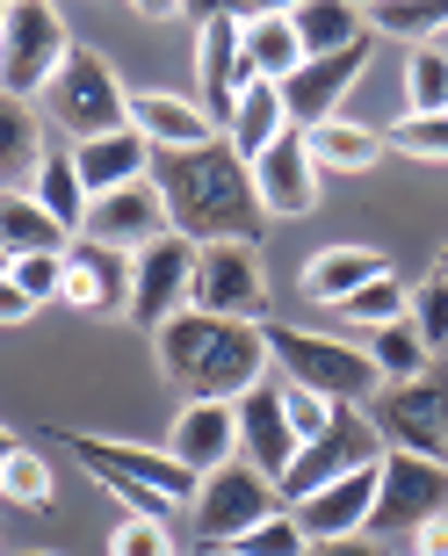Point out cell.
<instances>
[{
  "label": "cell",
  "mask_w": 448,
  "mask_h": 556,
  "mask_svg": "<svg viewBox=\"0 0 448 556\" xmlns=\"http://www.w3.org/2000/svg\"><path fill=\"white\" fill-rule=\"evenodd\" d=\"M376 470H384V463H376ZM376 470H354V477H340V484H326V492H311L304 506H289L297 528L311 535V549L369 528V514H376Z\"/></svg>",
  "instance_id": "19"
},
{
  "label": "cell",
  "mask_w": 448,
  "mask_h": 556,
  "mask_svg": "<svg viewBox=\"0 0 448 556\" xmlns=\"http://www.w3.org/2000/svg\"><path fill=\"white\" fill-rule=\"evenodd\" d=\"M109 556H174V528L166 520H123L116 528V542H109Z\"/></svg>",
  "instance_id": "41"
},
{
  "label": "cell",
  "mask_w": 448,
  "mask_h": 556,
  "mask_svg": "<svg viewBox=\"0 0 448 556\" xmlns=\"http://www.w3.org/2000/svg\"><path fill=\"white\" fill-rule=\"evenodd\" d=\"M275 514H283V498H275V484H267L253 463H224V470H210L203 492H196V506H188L203 549H232V542H246L261 520H275Z\"/></svg>",
  "instance_id": "8"
},
{
  "label": "cell",
  "mask_w": 448,
  "mask_h": 556,
  "mask_svg": "<svg viewBox=\"0 0 448 556\" xmlns=\"http://www.w3.org/2000/svg\"><path fill=\"white\" fill-rule=\"evenodd\" d=\"M311 556H384V549H376L369 535H340V542H319Z\"/></svg>",
  "instance_id": "43"
},
{
  "label": "cell",
  "mask_w": 448,
  "mask_h": 556,
  "mask_svg": "<svg viewBox=\"0 0 448 556\" xmlns=\"http://www.w3.org/2000/svg\"><path fill=\"white\" fill-rule=\"evenodd\" d=\"M384 144H398L412 160H448V116H406L384 130Z\"/></svg>",
  "instance_id": "38"
},
{
  "label": "cell",
  "mask_w": 448,
  "mask_h": 556,
  "mask_svg": "<svg viewBox=\"0 0 448 556\" xmlns=\"http://www.w3.org/2000/svg\"><path fill=\"white\" fill-rule=\"evenodd\" d=\"M283 413H289V427H297V441H319V433L333 427L340 405H326V397L304 391V383H283Z\"/></svg>",
  "instance_id": "40"
},
{
  "label": "cell",
  "mask_w": 448,
  "mask_h": 556,
  "mask_svg": "<svg viewBox=\"0 0 448 556\" xmlns=\"http://www.w3.org/2000/svg\"><path fill=\"white\" fill-rule=\"evenodd\" d=\"M232 549H239V556H311V535L297 528V514L283 506L275 520H261V528H253L246 542H232Z\"/></svg>",
  "instance_id": "36"
},
{
  "label": "cell",
  "mask_w": 448,
  "mask_h": 556,
  "mask_svg": "<svg viewBox=\"0 0 448 556\" xmlns=\"http://www.w3.org/2000/svg\"><path fill=\"white\" fill-rule=\"evenodd\" d=\"M0 247L15 253V261H29V253H65L73 239L37 210L29 188H0Z\"/></svg>",
  "instance_id": "27"
},
{
  "label": "cell",
  "mask_w": 448,
  "mask_h": 556,
  "mask_svg": "<svg viewBox=\"0 0 448 556\" xmlns=\"http://www.w3.org/2000/svg\"><path fill=\"white\" fill-rule=\"evenodd\" d=\"M239 29H246V65H253V80L283 87V80L304 73V43H297L289 8H239Z\"/></svg>",
  "instance_id": "22"
},
{
  "label": "cell",
  "mask_w": 448,
  "mask_h": 556,
  "mask_svg": "<svg viewBox=\"0 0 448 556\" xmlns=\"http://www.w3.org/2000/svg\"><path fill=\"white\" fill-rule=\"evenodd\" d=\"M253 188H261L267 217H304V210L319 203V160H311L304 130H283V138L253 160Z\"/></svg>",
  "instance_id": "18"
},
{
  "label": "cell",
  "mask_w": 448,
  "mask_h": 556,
  "mask_svg": "<svg viewBox=\"0 0 448 556\" xmlns=\"http://www.w3.org/2000/svg\"><path fill=\"white\" fill-rule=\"evenodd\" d=\"M59 448L80 455L87 470L102 477L138 520H166L174 506H196V492H203V477L182 470L166 448H145V441H109V433H73V427H65Z\"/></svg>",
  "instance_id": "3"
},
{
  "label": "cell",
  "mask_w": 448,
  "mask_h": 556,
  "mask_svg": "<svg viewBox=\"0 0 448 556\" xmlns=\"http://www.w3.org/2000/svg\"><path fill=\"white\" fill-rule=\"evenodd\" d=\"M73 166H80L87 195H116V188H138V181H152V144H145L138 130H116V138L73 144Z\"/></svg>",
  "instance_id": "23"
},
{
  "label": "cell",
  "mask_w": 448,
  "mask_h": 556,
  "mask_svg": "<svg viewBox=\"0 0 448 556\" xmlns=\"http://www.w3.org/2000/svg\"><path fill=\"white\" fill-rule=\"evenodd\" d=\"M434 51H448V29H441V37H434Z\"/></svg>",
  "instance_id": "49"
},
{
  "label": "cell",
  "mask_w": 448,
  "mask_h": 556,
  "mask_svg": "<svg viewBox=\"0 0 448 556\" xmlns=\"http://www.w3.org/2000/svg\"><path fill=\"white\" fill-rule=\"evenodd\" d=\"M29 556H43V549H29Z\"/></svg>",
  "instance_id": "51"
},
{
  "label": "cell",
  "mask_w": 448,
  "mask_h": 556,
  "mask_svg": "<svg viewBox=\"0 0 448 556\" xmlns=\"http://www.w3.org/2000/svg\"><path fill=\"white\" fill-rule=\"evenodd\" d=\"M152 188L166 203V225L182 231L188 247H253L267 231L253 166L224 138L196 144V152H152Z\"/></svg>",
  "instance_id": "1"
},
{
  "label": "cell",
  "mask_w": 448,
  "mask_h": 556,
  "mask_svg": "<svg viewBox=\"0 0 448 556\" xmlns=\"http://www.w3.org/2000/svg\"><path fill=\"white\" fill-rule=\"evenodd\" d=\"M289 22H297L304 59H333V51H347V43H369V15L354 8V0H297Z\"/></svg>",
  "instance_id": "25"
},
{
  "label": "cell",
  "mask_w": 448,
  "mask_h": 556,
  "mask_svg": "<svg viewBox=\"0 0 448 556\" xmlns=\"http://www.w3.org/2000/svg\"><path fill=\"white\" fill-rule=\"evenodd\" d=\"M203 556H239V549H203Z\"/></svg>",
  "instance_id": "50"
},
{
  "label": "cell",
  "mask_w": 448,
  "mask_h": 556,
  "mask_svg": "<svg viewBox=\"0 0 448 556\" xmlns=\"http://www.w3.org/2000/svg\"><path fill=\"white\" fill-rule=\"evenodd\" d=\"M166 231H174V225H166L160 188L138 181V188H116V195H95L80 239H95V247H116V253H145V247H160Z\"/></svg>",
  "instance_id": "17"
},
{
  "label": "cell",
  "mask_w": 448,
  "mask_h": 556,
  "mask_svg": "<svg viewBox=\"0 0 448 556\" xmlns=\"http://www.w3.org/2000/svg\"><path fill=\"white\" fill-rule=\"evenodd\" d=\"M29 195H37V210L65 231V239H80V231H87V210H95V195H87L80 166H73V144H51V152H43Z\"/></svg>",
  "instance_id": "24"
},
{
  "label": "cell",
  "mask_w": 448,
  "mask_h": 556,
  "mask_svg": "<svg viewBox=\"0 0 448 556\" xmlns=\"http://www.w3.org/2000/svg\"><path fill=\"white\" fill-rule=\"evenodd\" d=\"M406 116H448V51H434V43H420L406 65Z\"/></svg>",
  "instance_id": "34"
},
{
  "label": "cell",
  "mask_w": 448,
  "mask_h": 556,
  "mask_svg": "<svg viewBox=\"0 0 448 556\" xmlns=\"http://www.w3.org/2000/svg\"><path fill=\"white\" fill-rule=\"evenodd\" d=\"M43 130H37V109L15 102V94H0V181L15 188V181H37V166H43Z\"/></svg>",
  "instance_id": "28"
},
{
  "label": "cell",
  "mask_w": 448,
  "mask_h": 556,
  "mask_svg": "<svg viewBox=\"0 0 448 556\" xmlns=\"http://www.w3.org/2000/svg\"><path fill=\"white\" fill-rule=\"evenodd\" d=\"M333 311H340L347 326H362V332H384V326H398V318L412 311V289L398 282V275H376L369 289H354V296L333 304Z\"/></svg>",
  "instance_id": "33"
},
{
  "label": "cell",
  "mask_w": 448,
  "mask_h": 556,
  "mask_svg": "<svg viewBox=\"0 0 448 556\" xmlns=\"http://www.w3.org/2000/svg\"><path fill=\"white\" fill-rule=\"evenodd\" d=\"M130 130H138L152 152H196V144L217 138V124H210L203 109L182 102V94H160V87L130 94Z\"/></svg>",
  "instance_id": "21"
},
{
  "label": "cell",
  "mask_w": 448,
  "mask_h": 556,
  "mask_svg": "<svg viewBox=\"0 0 448 556\" xmlns=\"http://www.w3.org/2000/svg\"><path fill=\"white\" fill-rule=\"evenodd\" d=\"M232 413H239V463H253L267 484H283L297 448H304L297 427H289V413H283V383H253Z\"/></svg>",
  "instance_id": "16"
},
{
  "label": "cell",
  "mask_w": 448,
  "mask_h": 556,
  "mask_svg": "<svg viewBox=\"0 0 448 556\" xmlns=\"http://www.w3.org/2000/svg\"><path fill=\"white\" fill-rule=\"evenodd\" d=\"M362 65H369V43H347V51H333V59H304V73L297 80H283L275 94H283V116L289 130H319L340 116V102L354 94V80H362Z\"/></svg>",
  "instance_id": "14"
},
{
  "label": "cell",
  "mask_w": 448,
  "mask_h": 556,
  "mask_svg": "<svg viewBox=\"0 0 448 556\" xmlns=\"http://www.w3.org/2000/svg\"><path fill=\"white\" fill-rule=\"evenodd\" d=\"M29 311H37V304H29V296L15 289V275H0V326H22Z\"/></svg>",
  "instance_id": "42"
},
{
  "label": "cell",
  "mask_w": 448,
  "mask_h": 556,
  "mask_svg": "<svg viewBox=\"0 0 448 556\" xmlns=\"http://www.w3.org/2000/svg\"><path fill=\"white\" fill-rule=\"evenodd\" d=\"M283 130H289L283 94H275L267 80H253V87H246V102H239V116H232V130H224V144H232V152H239V160L253 166V160L267 152V144L283 138Z\"/></svg>",
  "instance_id": "30"
},
{
  "label": "cell",
  "mask_w": 448,
  "mask_h": 556,
  "mask_svg": "<svg viewBox=\"0 0 448 556\" xmlns=\"http://www.w3.org/2000/svg\"><path fill=\"white\" fill-rule=\"evenodd\" d=\"M311 160H319V174H369V166L384 160V130L333 116V124L311 130Z\"/></svg>",
  "instance_id": "29"
},
{
  "label": "cell",
  "mask_w": 448,
  "mask_h": 556,
  "mask_svg": "<svg viewBox=\"0 0 448 556\" xmlns=\"http://www.w3.org/2000/svg\"><path fill=\"white\" fill-rule=\"evenodd\" d=\"M376 275H390L384 268V253H369V247H333V253H319L304 268V296L311 304H347L354 289H369Z\"/></svg>",
  "instance_id": "26"
},
{
  "label": "cell",
  "mask_w": 448,
  "mask_h": 556,
  "mask_svg": "<svg viewBox=\"0 0 448 556\" xmlns=\"http://www.w3.org/2000/svg\"><path fill=\"white\" fill-rule=\"evenodd\" d=\"M59 304L87 311V318H130V253L95 247V239H73V247H65Z\"/></svg>",
  "instance_id": "15"
},
{
  "label": "cell",
  "mask_w": 448,
  "mask_h": 556,
  "mask_svg": "<svg viewBox=\"0 0 448 556\" xmlns=\"http://www.w3.org/2000/svg\"><path fill=\"white\" fill-rule=\"evenodd\" d=\"M412 332H420V340H427V354H448V282L441 275H427V282L412 289Z\"/></svg>",
  "instance_id": "35"
},
{
  "label": "cell",
  "mask_w": 448,
  "mask_h": 556,
  "mask_svg": "<svg viewBox=\"0 0 448 556\" xmlns=\"http://www.w3.org/2000/svg\"><path fill=\"white\" fill-rule=\"evenodd\" d=\"M182 15L203 22V37H196V80H203V116L217 124V138H224L232 116H239V102H246V87H253L239 8H182Z\"/></svg>",
  "instance_id": "10"
},
{
  "label": "cell",
  "mask_w": 448,
  "mask_h": 556,
  "mask_svg": "<svg viewBox=\"0 0 448 556\" xmlns=\"http://www.w3.org/2000/svg\"><path fill=\"white\" fill-rule=\"evenodd\" d=\"M188 311L261 326L267 275H261V261H253V247H196V296H188Z\"/></svg>",
  "instance_id": "13"
},
{
  "label": "cell",
  "mask_w": 448,
  "mask_h": 556,
  "mask_svg": "<svg viewBox=\"0 0 448 556\" xmlns=\"http://www.w3.org/2000/svg\"><path fill=\"white\" fill-rule=\"evenodd\" d=\"M261 340H267V362L283 369V383H304L326 405H376V391H384L369 348H347V340H326V332H304V326H261Z\"/></svg>",
  "instance_id": "4"
},
{
  "label": "cell",
  "mask_w": 448,
  "mask_h": 556,
  "mask_svg": "<svg viewBox=\"0 0 448 556\" xmlns=\"http://www.w3.org/2000/svg\"><path fill=\"white\" fill-rule=\"evenodd\" d=\"M0 492L15 498V506H51V463L37 448H22L8 470H0Z\"/></svg>",
  "instance_id": "37"
},
{
  "label": "cell",
  "mask_w": 448,
  "mask_h": 556,
  "mask_svg": "<svg viewBox=\"0 0 448 556\" xmlns=\"http://www.w3.org/2000/svg\"><path fill=\"white\" fill-rule=\"evenodd\" d=\"M65 59H73L65 15H59V8H43V0H15V8H8V43H0V94L37 102L43 87L59 80Z\"/></svg>",
  "instance_id": "7"
},
{
  "label": "cell",
  "mask_w": 448,
  "mask_h": 556,
  "mask_svg": "<svg viewBox=\"0 0 448 556\" xmlns=\"http://www.w3.org/2000/svg\"><path fill=\"white\" fill-rule=\"evenodd\" d=\"M376 463H384V433H376V419H369L362 405H340L333 427L297 448L289 477L275 484V498H283V506H304L311 492H326V484H340V477H354V470H376Z\"/></svg>",
  "instance_id": "6"
},
{
  "label": "cell",
  "mask_w": 448,
  "mask_h": 556,
  "mask_svg": "<svg viewBox=\"0 0 448 556\" xmlns=\"http://www.w3.org/2000/svg\"><path fill=\"white\" fill-rule=\"evenodd\" d=\"M376 433H384V455H427L448 463V383L441 376H420V383H384L376 405H369Z\"/></svg>",
  "instance_id": "11"
},
{
  "label": "cell",
  "mask_w": 448,
  "mask_h": 556,
  "mask_svg": "<svg viewBox=\"0 0 448 556\" xmlns=\"http://www.w3.org/2000/svg\"><path fill=\"white\" fill-rule=\"evenodd\" d=\"M15 455H22V441H15V433H8V427H0V470H8Z\"/></svg>",
  "instance_id": "45"
},
{
  "label": "cell",
  "mask_w": 448,
  "mask_h": 556,
  "mask_svg": "<svg viewBox=\"0 0 448 556\" xmlns=\"http://www.w3.org/2000/svg\"><path fill=\"white\" fill-rule=\"evenodd\" d=\"M43 116H51V124H59L73 144L116 138V130H130V87L109 73L102 51L73 43V59L59 65V80L43 87Z\"/></svg>",
  "instance_id": "5"
},
{
  "label": "cell",
  "mask_w": 448,
  "mask_h": 556,
  "mask_svg": "<svg viewBox=\"0 0 448 556\" xmlns=\"http://www.w3.org/2000/svg\"><path fill=\"white\" fill-rule=\"evenodd\" d=\"M434 275H441V282H448V247H441V261H434Z\"/></svg>",
  "instance_id": "47"
},
{
  "label": "cell",
  "mask_w": 448,
  "mask_h": 556,
  "mask_svg": "<svg viewBox=\"0 0 448 556\" xmlns=\"http://www.w3.org/2000/svg\"><path fill=\"white\" fill-rule=\"evenodd\" d=\"M166 455H174L182 470H196V477L239 463V413H232V405H182Z\"/></svg>",
  "instance_id": "20"
},
{
  "label": "cell",
  "mask_w": 448,
  "mask_h": 556,
  "mask_svg": "<svg viewBox=\"0 0 448 556\" xmlns=\"http://www.w3.org/2000/svg\"><path fill=\"white\" fill-rule=\"evenodd\" d=\"M152 348H160V376L182 383L188 405H239L253 383H267V340L239 318L182 311L174 326L152 332Z\"/></svg>",
  "instance_id": "2"
},
{
  "label": "cell",
  "mask_w": 448,
  "mask_h": 556,
  "mask_svg": "<svg viewBox=\"0 0 448 556\" xmlns=\"http://www.w3.org/2000/svg\"><path fill=\"white\" fill-rule=\"evenodd\" d=\"M369 362H376L384 383H420V376H434V354H427V340L412 332V318L369 332Z\"/></svg>",
  "instance_id": "31"
},
{
  "label": "cell",
  "mask_w": 448,
  "mask_h": 556,
  "mask_svg": "<svg viewBox=\"0 0 448 556\" xmlns=\"http://www.w3.org/2000/svg\"><path fill=\"white\" fill-rule=\"evenodd\" d=\"M434 520H448V463L384 455V470H376V514H369L362 535H427Z\"/></svg>",
  "instance_id": "9"
},
{
  "label": "cell",
  "mask_w": 448,
  "mask_h": 556,
  "mask_svg": "<svg viewBox=\"0 0 448 556\" xmlns=\"http://www.w3.org/2000/svg\"><path fill=\"white\" fill-rule=\"evenodd\" d=\"M412 556H448V520H434L427 535H412Z\"/></svg>",
  "instance_id": "44"
},
{
  "label": "cell",
  "mask_w": 448,
  "mask_h": 556,
  "mask_svg": "<svg viewBox=\"0 0 448 556\" xmlns=\"http://www.w3.org/2000/svg\"><path fill=\"white\" fill-rule=\"evenodd\" d=\"M196 296V247H188L182 231H166L160 247L130 253V326L138 332H160L174 326Z\"/></svg>",
  "instance_id": "12"
},
{
  "label": "cell",
  "mask_w": 448,
  "mask_h": 556,
  "mask_svg": "<svg viewBox=\"0 0 448 556\" xmlns=\"http://www.w3.org/2000/svg\"><path fill=\"white\" fill-rule=\"evenodd\" d=\"M369 15V37H406L412 51L420 43H434L448 29V8L441 0H376V8H362Z\"/></svg>",
  "instance_id": "32"
},
{
  "label": "cell",
  "mask_w": 448,
  "mask_h": 556,
  "mask_svg": "<svg viewBox=\"0 0 448 556\" xmlns=\"http://www.w3.org/2000/svg\"><path fill=\"white\" fill-rule=\"evenodd\" d=\"M0 275H15V253H8V247H0Z\"/></svg>",
  "instance_id": "46"
},
{
  "label": "cell",
  "mask_w": 448,
  "mask_h": 556,
  "mask_svg": "<svg viewBox=\"0 0 448 556\" xmlns=\"http://www.w3.org/2000/svg\"><path fill=\"white\" fill-rule=\"evenodd\" d=\"M0 43H8V8H0Z\"/></svg>",
  "instance_id": "48"
},
{
  "label": "cell",
  "mask_w": 448,
  "mask_h": 556,
  "mask_svg": "<svg viewBox=\"0 0 448 556\" xmlns=\"http://www.w3.org/2000/svg\"><path fill=\"white\" fill-rule=\"evenodd\" d=\"M15 289L29 296V304H59V289H65V253H29V261H15Z\"/></svg>",
  "instance_id": "39"
}]
</instances>
